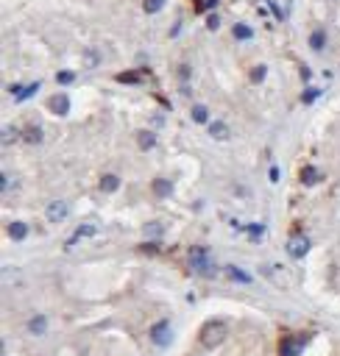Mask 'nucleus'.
I'll list each match as a JSON object with an SVG mask.
<instances>
[{"instance_id": "obj_1", "label": "nucleus", "mask_w": 340, "mask_h": 356, "mask_svg": "<svg viewBox=\"0 0 340 356\" xmlns=\"http://www.w3.org/2000/svg\"><path fill=\"white\" fill-rule=\"evenodd\" d=\"M226 337H229V326L223 320H209L201 328V345L204 348H218Z\"/></svg>"}, {"instance_id": "obj_2", "label": "nucleus", "mask_w": 340, "mask_h": 356, "mask_svg": "<svg viewBox=\"0 0 340 356\" xmlns=\"http://www.w3.org/2000/svg\"><path fill=\"white\" fill-rule=\"evenodd\" d=\"M262 270H265V276H268L273 284H279V286H290L293 281H296V279L290 276V270H287V267H282V265H265Z\"/></svg>"}, {"instance_id": "obj_3", "label": "nucleus", "mask_w": 340, "mask_h": 356, "mask_svg": "<svg viewBox=\"0 0 340 356\" xmlns=\"http://www.w3.org/2000/svg\"><path fill=\"white\" fill-rule=\"evenodd\" d=\"M190 265L201 273V276H212V262H209V253L204 248H192L190 251Z\"/></svg>"}, {"instance_id": "obj_4", "label": "nucleus", "mask_w": 340, "mask_h": 356, "mask_svg": "<svg viewBox=\"0 0 340 356\" xmlns=\"http://www.w3.org/2000/svg\"><path fill=\"white\" fill-rule=\"evenodd\" d=\"M287 253H290L293 259H304L307 253H310V239H307L304 234H293V237L287 239Z\"/></svg>"}, {"instance_id": "obj_5", "label": "nucleus", "mask_w": 340, "mask_h": 356, "mask_svg": "<svg viewBox=\"0 0 340 356\" xmlns=\"http://www.w3.org/2000/svg\"><path fill=\"white\" fill-rule=\"evenodd\" d=\"M45 217H48L50 223H62L64 217H67V203H64V201L48 203V209H45Z\"/></svg>"}, {"instance_id": "obj_6", "label": "nucleus", "mask_w": 340, "mask_h": 356, "mask_svg": "<svg viewBox=\"0 0 340 356\" xmlns=\"http://www.w3.org/2000/svg\"><path fill=\"white\" fill-rule=\"evenodd\" d=\"M151 340H154L156 345H168V342H170V323L168 320L156 323V326L151 328Z\"/></svg>"}, {"instance_id": "obj_7", "label": "nucleus", "mask_w": 340, "mask_h": 356, "mask_svg": "<svg viewBox=\"0 0 340 356\" xmlns=\"http://www.w3.org/2000/svg\"><path fill=\"white\" fill-rule=\"evenodd\" d=\"M48 106H50V112L53 114L64 117V114L70 112V98H67V95H53V98L48 100Z\"/></svg>"}, {"instance_id": "obj_8", "label": "nucleus", "mask_w": 340, "mask_h": 356, "mask_svg": "<svg viewBox=\"0 0 340 356\" xmlns=\"http://www.w3.org/2000/svg\"><path fill=\"white\" fill-rule=\"evenodd\" d=\"M209 137L218 142H226L229 137H232V131H229L226 123H220V120H215V123H209Z\"/></svg>"}, {"instance_id": "obj_9", "label": "nucleus", "mask_w": 340, "mask_h": 356, "mask_svg": "<svg viewBox=\"0 0 340 356\" xmlns=\"http://www.w3.org/2000/svg\"><path fill=\"white\" fill-rule=\"evenodd\" d=\"M92 234H98V228H95V225H81V228L76 231V234H73L70 239H67V248H73V245L78 242V239H84V237H92Z\"/></svg>"}, {"instance_id": "obj_10", "label": "nucleus", "mask_w": 340, "mask_h": 356, "mask_svg": "<svg viewBox=\"0 0 340 356\" xmlns=\"http://www.w3.org/2000/svg\"><path fill=\"white\" fill-rule=\"evenodd\" d=\"M8 237L17 239V242L25 239V237H28V225H25V223H8Z\"/></svg>"}, {"instance_id": "obj_11", "label": "nucleus", "mask_w": 340, "mask_h": 356, "mask_svg": "<svg viewBox=\"0 0 340 356\" xmlns=\"http://www.w3.org/2000/svg\"><path fill=\"white\" fill-rule=\"evenodd\" d=\"M137 145H140L142 150H151V147L156 145V137L151 131H140V134H137Z\"/></svg>"}, {"instance_id": "obj_12", "label": "nucleus", "mask_w": 340, "mask_h": 356, "mask_svg": "<svg viewBox=\"0 0 340 356\" xmlns=\"http://www.w3.org/2000/svg\"><path fill=\"white\" fill-rule=\"evenodd\" d=\"M301 181H304L307 187L318 184V181H321V170H315V167H304V170H301Z\"/></svg>"}, {"instance_id": "obj_13", "label": "nucleus", "mask_w": 340, "mask_h": 356, "mask_svg": "<svg viewBox=\"0 0 340 356\" xmlns=\"http://www.w3.org/2000/svg\"><path fill=\"white\" fill-rule=\"evenodd\" d=\"M226 273H229V279H234V281H240V284H251V276H248L246 270H240V267H226Z\"/></svg>"}, {"instance_id": "obj_14", "label": "nucleus", "mask_w": 340, "mask_h": 356, "mask_svg": "<svg viewBox=\"0 0 340 356\" xmlns=\"http://www.w3.org/2000/svg\"><path fill=\"white\" fill-rule=\"evenodd\" d=\"M154 192H156L159 198H168L170 192H173V184L165 181V178H156V181H154Z\"/></svg>"}, {"instance_id": "obj_15", "label": "nucleus", "mask_w": 340, "mask_h": 356, "mask_svg": "<svg viewBox=\"0 0 340 356\" xmlns=\"http://www.w3.org/2000/svg\"><path fill=\"white\" fill-rule=\"evenodd\" d=\"M117 187H120V178H117V175H103V178H100V189H103V192H114Z\"/></svg>"}, {"instance_id": "obj_16", "label": "nucleus", "mask_w": 340, "mask_h": 356, "mask_svg": "<svg viewBox=\"0 0 340 356\" xmlns=\"http://www.w3.org/2000/svg\"><path fill=\"white\" fill-rule=\"evenodd\" d=\"M28 328H31V334H45V328H48V317H34V320L28 323Z\"/></svg>"}, {"instance_id": "obj_17", "label": "nucleus", "mask_w": 340, "mask_h": 356, "mask_svg": "<svg viewBox=\"0 0 340 356\" xmlns=\"http://www.w3.org/2000/svg\"><path fill=\"white\" fill-rule=\"evenodd\" d=\"M326 45V34L324 31H315V34H310V48L312 50H324Z\"/></svg>"}, {"instance_id": "obj_18", "label": "nucleus", "mask_w": 340, "mask_h": 356, "mask_svg": "<svg viewBox=\"0 0 340 356\" xmlns=\"http://www.w3.org/2000/svg\"><path fill=\"white\" fill-rule=\"evenodd\" d=\"M234 36H237V39H243V42H246V39H251V36H254V31L248 28L246 22H237V25H234Z\"/></svg>"}, {"instance_id": "obj_19", "label": "nucleus", "mask_w": 340, "mask_h": 356, "mask_svg": "<svg viewBox=\"0 0 340 356\" xmlns=\"http://www.w3.org/2000/svg\"><path fill=\"white\" fill-rule=\"evenodd\" d=\"M162 6H165V0H142V11L145 14H156Z\"/></svg>"}, {"instance_id": "obj_20", "label": "nucleus", "mask_w": 340, "mask_h": 356, "mask_svg": "<svg viewBox=\"0 0 340 356\" xmlns=\"http://www.w3.org/2000/svg\"><path fill=\"white\" fill-rule=\"evenodd\" d=\"M142 234H145V237H151V239L162 237V225H159V223H148L145 228H142Z\"/></svg>"}, {"instance_id": "obj_21", "label": "nucleus", "mask_w": 340, "mask_h": 356, "mask_svg": "<svg viewBox=\"0 0 340 356\" xmlns=\"http://www.w3.org/2000/svg\"><path fill=\"white\" fill-rule=\"evenodd\" d=\"M34 92H39V81H34V84H31V86H25V89H20V95H17V100H20V103H22V100H28L31 95H34Z\"/></svg>"}, {"instance_id": "obj_22", "label": "nucleus", "mask_w": 340, "mask_h": 356, "mask_svg": "<svg viewBox=\"0 0 340 356\" xmlns=\"http://www.w3.org/2000/svg\"><path fill=\"white\" fill-rule=\"evenodd\" d=\"M192 120H195V123H206V120H209V112H206L204 106H192Z\"/></svg>"}, {"instance_id": "obj_23", "label": "nucleus", "mask_w": 340, "mask_h": 356, "mask_svg": "<svg viewBox=\"0 0 340 356\" xmlns=\"http://www.w3.org/2000/svg\"><path fill=\"white\" fill-rule=\"evenodd\" d=\"M56 81H59V84H64V86H67V84H73V81H76V72H70V70H62V72L56 75Z\"/></svg>"}, {"instance_id": "obj_24", "label": "nucleus", "mask_w": 340, "mask_h": 356, "mask_svg": "<svg viewBox=\"0 0 340 356\" xmlns=\"http://www.w3.org/2000/svg\"><path fill=\"white\" fill-rule=\"evenodd\" d=\"M265 234V225H248V237L251 239H262Z\"/></svg>"}, {"instance_id": "obj_25", "label": "nucleus", "mask_w": 340, "mask_h": 356, "mask_svg": "<svg viewBox=\"0 0 340 356\" xmlns=\"http://www.w3.org/2000/svg\"><path fill=\"white\" fill-rule=\"evenodd\" d=\"M265 72H268V70H265L262 64H259V67H254V72H251V81H254V84H259V81L265 78Z\"/></svg>"}, {"instance_id": "obj_26", "label": "nucleus", "mask_w": 340, "mask_h": 356, "mask_svg": "<svg viewBox=\"0 0 340 356\" xmlns=\"http://www.w3.org/2000/svg\"><path fill=\"white\" fill-rule=\"evenodd\" d=\"M25 140L28 142H39L42 140V131H39V128H28V131H25Z\"/></svg>"}, {"instance_id": "obj_27", "label": "nucleus", "mask_w": 340, "mask_h": 356, "mask_svg": "<svg viewBox=\"0 0 340 356\" xmlns=\"http://www.w3.org/2000/svg\"><path fill=\"white\" fill-rule=\"evenodd\" d=\"M17 140V131L14 128H6V131H3V145H8V142H14Z\"/></svg>"}, {"instance_id": "obj_28", "label": "nucleus", "mask_w": 340, "mask_h": 356, "mask_svg": "<svg viewBox=\"0 0 340 356\" xmlns=\"http://www.w3.org/2000/svg\"><path fill=\"white\" fill-rule=\"evenodd\" d=\"M318 95H321L318 89H307V92H304V98H301V100H304V103H312V100L318 98Z\"/></svg>"}, {"instance_id": "obj_29", "label": "nucleus", "mask_w": 340, "mask_h": 356, "mask_svg": "<svg viewBox=\"0 0 340 356\" xmlns=\"http://www.w3.org/2000/svg\"><path fill=\"white\" fill-rule=\"evenodd\" d=\"M206 25H209V28H212V31H215V28H218V25H220V20H218V17H215V14H212V17H209V20H206Z\"/></svg>"}, {"instance_id": "obj_30", "label": "nucleus", "mask_w": 340, "mask_h": 356, "mask_svg": "<svg viewBox=\"0 0 340 356\" xmlns=\"http://www.w3.org/2000/svg\"><path fill=\"white\" fill-rule=\"evenodd\" d=\"M282 178V173H279V167H270V181H279Z\"/></svg>"}, {"instance_id": "obj_31", "label": "nucleus", "mask_w": 340, "mask_h": 356, "mask_svg": "<svg viewBox=\"0 0 340 356\" xmlns=\"http://www.w3.org/2000/svg\"><path fill=\"white\" fill-rule=\"evenodd\" d=\"M95 62H100V59H95V53H86V64H89V67H92Z\"/></svg>"}]
</instances>
